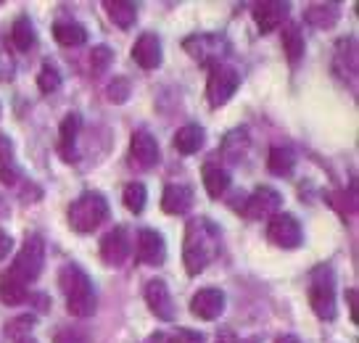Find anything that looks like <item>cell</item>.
Returning a JSON list of instances; mask_svg holds the SVG:
<instances>
[{
    "instance_id": "cell-1",
    "label": "cell",
    "mask_w": 359,
    "mask_h": 343,
    "mask_svg": "<svg viewBox=\"0 0 359 343\" xmlns=\"http://www.w3.org/2000/svg\"><path fill=\"white\" fill-rule=\"evenodd\" d=\"M217 254H219V230L206 217L188 222V227H185V248H182V262H185L188 275L203 272L206 264Z\"/></svg>"
},
{
    "instance_id": "cell-2",
    "label": "cell",
    "mask_w": 359,
    "mask_h": 343,
    "mask_svg": "<svg viewBox=\"0 0 359 343\" xmlns=\"http://www.w3.org/2000/svg\"><path fill=\"white\" fill-rule=\"evenodd\" d=\"M58 285L67 296V309L74 317H90L95 311V293L90 277L77 264H67L58 275Z\"/></svg>"
},
{
    "instance_id": "cell-3",
    "label": "cell",
    "mask_w": 359,
    "mask_h": 343,
    "mask_svg": "<svg viewBox=\"0 0 359 343\" xmlns=\"http://www.w3.org/2000/svg\"><path fill=\"white\" fill-rule=\"evenodd\" d=\"M106 217H109V201L98 190L82 193L69 209V224L77 233H93L101 222H106Z\"/></svg>"
},
{
    "instance_id": "cell-4",
    "label": "cell",
    "mask_w": 359,
    "mask_h": 343,
    "mask_svg": "<svg viewBox=\"0 0 359 343\" xmlns=\"http://www.w3.org/2000/svg\"><path fill=\"white\" fill-rule=\"evenodd\" d=\"M43 264H45V243L40 235H32V238H27V243L19 251L13 267L8 269V275L27 285V283H32V280L40 277Z\"/></svg>"
},
{
    "instance_id": "cell-5",
    "label": "cell",
    "mask_w": 359,
    "mask_h": 343,
    "mask_svg": "<svg viewBox=\"0 0 359 343\" xmlns=\"http://www.w3.org/2000/svg\"><path fill=\"white\" fill-rule=\"evenodd\" d=\"M309 304L320 320H333L336 317V288H333V269L320 267L312 275V290H309Z\"/></svg>"
},
{
    "instance_id": "cell-6",
    "label": "cell",
    "mask_w": 359,
    "mask_h": 343,
    "mask_svg": "<svg viewBox=\"0 0 359 343\" xmlns=\"http://www.w3.org/2000/svg\"><path fill=\"white\" fill-rule=\"evenodd\" d=\"M238 85H241V74L236 69L222 67V64H214L212 74H209V85H206V95L214 109L224 106L227 100L236 95Z\"/></svg>"
},
{
    "instance_id": "cell-7",
    "label": "cell",
    "mask_w": 359,
    "mask_h": 343,
    "mask_svg": "<svg viewBox=\"0 0 359 343\" xmlns=\"http://www.w3.org/2000/svg\"><path fill=\"white\" fill-rule=\"evenodd\" d=\"M267 238L280 248H296V246H302L304 238L302 224L291 214H275V217H269Z\"/></svg>"
},
{
    "instance_id": "cell-8",
    "label": "cell",
    "mask_w": 359,
    "mask_h": 343,
    "mask_svg": "<svg viewBox=\"0 0 359 343\" xmlns=\"http://www.w3.org/2000/svg\"><path fill=\"white\" fill-rule=\"evenodd\" d=\"M280 193L272 188H259L248 196L246 206H243V217L246 220H267V217H275L278 209H280Z\"/></svg>"
},
{
    "instance_id": "cell-9",
    "label": "cell",
    "mask_w": 359,
    "mask_h": 343,
    "mask_svg": "<svg viewBox=\"0 0 359 343\" xmlns=\"http://www.w3.org/2000/svg\"><path fill=\"white\" fill-rule=\"evenodd\" d=\"M130 161L137 169H151V166L158 164V143L148 130L133 133V140H130Z\"/></svg>"
},
{
    "instance_id": "cell-10",
    "label": "cell",
    "mask_w": 359,
    "mask_h": 343,
    "mask_svg": "<svg viewBox=\"0 0 359 343\" xmlns=\"http://www.w3.org/2000/svg\"><path fill=\"white\" fill-rule=\"evenodd\" d=\"M167 259L164 238L156 230H140L137 233V262L146 267H161Z\"/></svg>"
},
{
    "instance_id": "cell-11",
    "label": "cell",
    "mask_w": 359,
    "mask_h": 343,
    "mask_svg": "<svg viewBox=\"0 0 359 343\" xmlns=\"http://www.w3.org/2000/svg\"><path fill=\"white\" fill-rule=\"evenodd\" d=\"M291 11V3H283V0H267V3H259L257 11H254V22H257L259 32L267 34L275 32Z\"/></svg>"
},
{
    "instance_id": "cell-12",
    "label": "cell",
    "mask_w": 359,
    "mask_h": 343,
    "mask_svg": "<svg viewBox=\"0 0 359 343\" xmlns=\"http://www.w3.org/2000/svg\"><path fill=\"white\" fill-rule=\"evenodd\" d=\"M191 311L198 320L212 322L224 311V293L219 288H203L198 290L191 301Z\"/></svg>"
},
{
    "instance_id": "cell-13",
    "label": "cell",
    "mask_w": 359,
    "mask_h": 343,
    "mask_svg": "<svg viewBox=\"0 0 359 343\" xmlns=\"http://www.w3.org/2000/svg\"><path fill=\"white\" fill-rule=\"evenodd\" d=\"M130 248H133V246H130V233H127L124 227H116V230H111V233L101 241V259L106 264L119 267V264H124V259L130 256Z\"/></svg>"
},
{
    "instance_id": "cell-14",
    "label": "cell",
    "mask_w": 359,
    "mask_h": 343,
    "mask_svg": "<svg viewBox=\"0 0 359 343\" xmlns=\"http://www.w3.org/2000/svg\"><path fill=\"white\" fill-rule=\"evenodd\" d=\"M146 301L158 320H164V322L175 320V301H172V293H169L164 280H151V283H148Z\"/></svg>"
},
{
    "instance_id": "cell-15",
    "label": "cell",
    "mask_w": 359,
    "mask_h": 343,
    "mask_svg": "<svg viewBox=\"0 0 359 343\" xmlns=\"http://www.w3.org/2000/svg\"><path fill=\"white\" fill-rule=\"evenodd\" d=\"M133 58L143 69L161 67V40H158V34H154V32L140 34L133 48Z\"/></svg>"
},
{
    "instance_id": "cell-16",
    "label": "cell",
    "mask_w": 359,
    "mask_h": 343,
    "mask_svg": "<svg viewBox=\"0 0 359 343\" xmlns=\"http://www.w3.org/2000/svg\"><path fill=\"white\" fill-rule=\"evenodd\" d=\"M193 206V190L188 185H167L161 196V209L167 214H185Z\"/></svg>"
},
{
    "instance_id": "cell-17",
    "label": "cell",
    "mask_w": 359,
    "mask_h": 343,
    "mask_svg": "<svg viewBox=\"0 0 359 343\" xmlns=\"http://www.w3.org/2000/svg\"><path fill=\"white\" fill-rule=\"evenodd\" d=\"M304 19H306V24L317 27V29H330L341 19V11H338L336 3H314L304 11Z\"/></svg>"
},
{
    "instance_id": "cell-18",
    "label": "cell",
    "mask_w": 359,
    "mask_h": 343,
    "mask_svg": "<svg viewBox=\"0 0 359 343\" xmlns=\"http://www.w3.org/2000/svg\"><path fill=\"white\" fill-rule=\"evenodd\" d=\"M201 145H203V127H198V124H185V127H180L177 135H175V148H177L180 154L191 156V154H196Z\"/></svg>"
},
{
    "instance_id": "cell-19",
    "label": "cell",
    "mask_w": 359,
    "mask_h": 343,
    "mask_svg": "<svg viewBox=\"0 0 359 343\" xmlns=\"http://www.w3.org/2000/svg\"><path fill=\"white\" fill-rule=\"evenodd\" d=\"M53 37L67 48H77V45L88 43V29L77 22H58L53 27Z\"/></svg>"
},
{
    "instance_id": "cell-20",
    "label": "cell",
    "mask_w": 359,
    "mask_h": 343,
    "mask_svg": "<svg viewBox=\"0 0 359 343\" xmlns=\"http://www.w3.org/2000/svg\"><path fill=\"white\" fill-rule=\"evenodd\" d=\"M267 166H269V172H272V175H278V177H285V175H291L293 166H296V154H293L291 148L275 145V148L269 151Z\"/></svg>"
},
{
    "instance_id": "cell-21",
    "label": "cell",
    "mask_w": 359,
    "mask_h": 343,
    "mask_svg": "<svg viewBox=\"0 0 359 343\" xmlns=\"http://www.w3.org/2000/svg\"><path fill=\"white\" fill-rule=\"evenodd\" d=\"M79 114H69L67 119L61 122V130H58V148H61V154L67 156V161H72V148H74V140H77V133H79Z\"/></svg>"
},
{
    "instance_id": "cell-22",
    "label": "cell",
    "mask_w": 359,
    "mask_h": 343,
    "mask_svg": "<svg viewBox=\"0 0 359 343\" xmlns=\"http://www.w3.org/2000/svg\"><path fill=\"white\" fill-rule=\"evenodd\" d=\"M27 299H29V290H27L24 283L13 280L8 272L0 277V301H3V304L13 307V304H22V301H27Z\"/></svg>"
},
{
    "instance_id": "cell-23",
    "label": "cell",
    "mask_w": 359,
    "mask_h": 343,
    "mask_svg": "<svg viewBox=\"0 0 359 343\" xmlns=\"http://www.w3.org/2000/svg\"><path fill=\"white\" fill-rule=\"evenodd\" d=\"M106 8H109L111 22L116 27H122V29H130L135 24V19H137V6L127 3V0H111V3H106Z\"/></svg>"
},
{
    "instance_id": "cell-24",
    "label": "cell",
    "mask_w": 359,
    "mask_h": 343,
    "mask_svg": "<svg viewBox=\"0 0 359 343\" xmlns=\"http://www.w3.org/2000/svg\"><path fill=\"white\" fill-rule=\"evenodd\" d=\"M203 185L212 199H219L224 190L230 188V175L219 166H203Z\"/></svg>"
},
{
    "instance_id": "cell-25",
    "label": "cell",
    "mask_w": 359,
    "mask_h": 343,
    "mask_svg": "<svg viewBox=\"0 0 359 343\" xmlns=\"http://www.w3.org/2000/svg\"><path fill=\"white\" fill-rule=\"evenodd\" d=\"M283 48H285V53H288L291 61H299V58L304 55L306 43H304V34L296 24H288V27L283 29Z\"/></svg>"
},
{
    "instance_id": "cell-26",
    "label": "cell",
    "mask_w": 359,
    "mask_h": 343,
    "mask_svg": "<svg viewBox=\"0 0 359 343\" xmlns=\"http://www.w3.org/2000/svg\"><path fill=\"white\" fill-rule=\"evenodd\" d=\"M11 40H13V45H16L19 51H29V48L34 45V27H32V22H29L27 16H19V19L13 22Z\"/></svg>"
},
{
    "instance_id": "cell-27",
    "label": "cell",
    "mask_w": 359,
    "mask_h": 343,
    "mask_svg": "<svg viewBox=\"0 0 359 343\" xmlns=\"http://www.w3.org/2000/svg\"><path fill=\"white\" fill-rule=\"evenodd\" d=\"M146 185L143 182H130L127 188H124V206L133 211V214H140V211L146 209Z\"/></svg>"
},
{
    "instance_id": "cell-28",
    "label": "cell",
    "mask_w": 359,
    "mask_h": 343,
    "mask_svg": "<svg viewBox=\"0 0 359 343\" xmlns=\"http://www.w3.org/2000/svg\"><path fill=\"white\" fill-rule=\"evenodd\" d=\"M111 61H114V53H111V48H106V45H98V48L90 51V72H93L95 77L111 67Z\"/></svg>"
},
{
    "instance_id": "cell-29",
    "label": "cell",
    "mask_w": 359,
    "mask_h": 343,
    "mask_svg": "<svg viewBox=\"0 0 359 343\" xmlns=\"http://www.w3.org/2000/svg\"><path fill=\"white\" fill-rule=\"evenodd\" d=\"M37 88L43 90V93H56L61 88V74H58L56 67H50V64H45L40 69V74H37Z\"/></svg>"
},
{
    "instance_id": "cell-30",
    "label": "cell",
    "mask_w": 359,
    "mask_h": 343,
    "mask_svg": "<svg viewBox=\"0 0 359 343\" xmlns=\"http://www.w3.org/2000/svg\"><path fill=\"white\" fill-rule=\"evenodd\" d=\"M127 98H130V82L127 79H114L109 85V100L111 103H124Z\"/></svg>"
},
{
    "instance_id": "cell-31",
    "label": "cell",
    "mask_w": 359,
    "mask_h": 343,
    "mask_svg": "<svg viewBox=\"0 0 359 343\" xmlns=\"http://www.w3.org/2000/svg\"><path fill=\"white\" fill-rule=\"evenodd\" d=\"M172 343H203V335L191 330V328H180V330L172 335Z\"/></svg>"
},
{
    "instance_id": "cell-32",
    "label": "cell",
    "mask_w": 359,
    "mask_h": 343,
    "mask_svg": "<svg viewBox=\"0 0 359 343\" xmlns=\"http://www.w3.org/2000/svg\"><path fill=\"white\" fill-rule=\"evenodd\" d=\"M13 77V61L11 55H8V51L3 48V43H0V79H11Z\"/></svg>"
},
{
    "instance_id": "cell-33",
    "label": "cell",
    "mask_w": 359,
    "mask_h": 343,
    "mask_svg": "<svg viewBox=\"0 0 359 343\" xmlns=\"http://www.w3.org/2000/svg\"><path fill=\"white\" fill-rule=\"evenodd\" d=\"M32 325H34V317H19V320L6 325V332L8 335H19V332H27V328H32Z\"/></svg>"
},
{
    "instance_id": "cell-34",
    "label": "cell",
    "mask_w": 359,
    "mask_h": 343,
    "mask_svg": "<svg viewBox=\"0 0 359 343\" xmlns=\"http://www.w3.org/2000/svg\"><path fill=\"white\" fill-rule=\"evenodd\" d=\"M11 159H13V143L6 135H0V161H3V166L11 164Z\"/></svg>"
},
{
    "instance_id": "cell-35",
    "label": "cell",
    "mask_w": 359,
    "mask_h": 343,
    "mask_svg": "<svg viewBox=\"0 0 359 343\" xmlns=\"http://www.w3.org/2000/svg\"><path fill=\"white\" fill-rule=\"evenodd\" d=\"M16 169H13L11 164H6L3 169H0V180H3V185H16Z\"/></svg>"
},
{
    "instance_id": "cell-36",
    "label": "cell",
    "mask_w": 359,
    "mask_h": 343,
    "mask_svg": "<svg viewBox=\"0 0 359 343\" xmlns=\"http://www.w3.org/2000/svg\"><path fill=\"white\" fill-rule=\"evenodd\" d=\"M11 248H13L11 235H6V233H3V230H0V262H3L6 256L11 254Z\"/></svg>"
},
{
    "instance_id": "cell-37",
    "label": "cell",
    "mask_w": 359,
    "mask_h": 343,
    "mask_svg": "<svg viewBox=\"0 0 359 343\" xmlns=\"http://www.w3.org/2000/svg\"><path fill=\"white\" fill-rule=\"evenodd\" d=\"M56 343H88V338H82L77 332H61L56 335Z\"/></svg>"
},
{
    "instance_id": "cell-38",
    "label": "cell",
    "mask_w": 359,
    "mask_h": 343,
    "mask_svg": "<svg viewBox=\"0 0 359 343\" xmlns=\"http://www.w3.org/2000/svg\"><path fill=\"white\" fill-rule=\"evenodd\" d=\"M346 299H348V307H351V320L359 322V309H357V290L351 288L346 290Z\"/></svg>"
},
{
    "instance_id": "cell-39",
    "label": "cell",
    "mask_w": 359,
    "mask_h": 343,
    "mask_svg": "<svg viewBox=\"0 0 359 343\" xmlns=\"http://www.w3.org/2000/svg\"><path fill=\"white\" fill-rule=\"evenodd\" d=\"M143 343H169V341H167V335H164V332H156V335H151V338H146Z\"/></svg>"
},
{
    "instance_id": "cell-40",
    "label": "cell",
    "mask_w": 359,
    "mask_h": 343,
    "mask_svg": "<svg viewBox=\"0 0 359 343\" xmlns=\"http://www.w3.org/2000/svg\"><path fill=\"white\" fill-rule=\"evenodd\" d=\"M275 343H302V341H299L296 335H283V338H278Z\"/></svg>"
},
{
    "instance_id": "cell-41",
    "label": "cell",
    "mask_w": 359,
    "mask_h": 343,
    "mask_svg": "<svg viewBox=\"0 0 359 343\" xmlns=\"http://www.w3.org/2000/svg\"><path fill=\"white\" fill-rule=\"evenodd\" d=\"M19 343H37V341H34V338H29V335H27V338H19Z\"/></svg>"
}]
</instances>
